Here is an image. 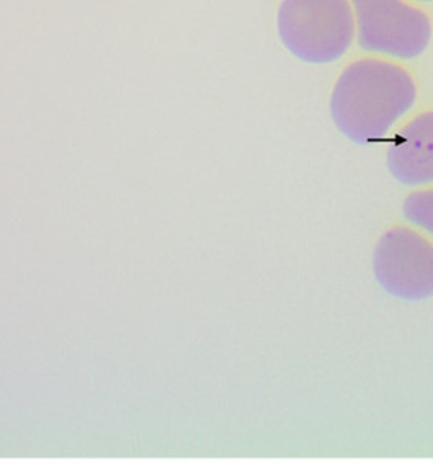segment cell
I'll return each mask as SVG.
<instances>
[{
  "instance_id": "obj_1",
  "label": "cell",
  "mask_w": 433,
  "mask_h": 464,
  "mask_svg": "<svg viewBox=\"0 0 433 464\" xmlns=\"http://www.w3.org/2000/svg\"><path fill=\"white\" fill-rule=\"evenodd\" d=\"M416 98V82L406 69L380 59H361L337 79L329 110L349 140L369 147L385 140Z\"/></svg>"
},
{
  "instance_id": "obj_2",
  "label": "cell",
  "mask_w": 433,
  "mask_h": 464,
  "mask_svg": "<svg viewBox=\"0 0 433 464\" xmlns=\"http://www.w3.org/2000/svg\"><path fill=\"white\" fill-rule=\"evenodd\" d=\"M277 33L290 54L308 64H329L344 56L355 38L351 0H284Z\"/></svg>"
},
{
  "instance_id": "obj_3",
  "label": "cell",
  "mask_w": 433,
  "mask_h": 464,
  "mask_svg": "<svg viewBox=\"0 0 433 464\" xmlns=\"http://www.w3.org/2000/svg\"><path fill=\"white\" fill-rule=\"evenodd\" d=\"M357 43L367 53L410 61L422 56L432 38V22L404 0H351Z\"/></svg>"
},
{
  "instance_id": "obj_4",
  "label": "cell",
  "mask_w": 433,
  "mask_h": 464,
  "mask_svg": "<svg viewBox=\"0 0 433 464\" xmlns=\"http://www.w3.org/2000/svg\"><path fill=\"white\" fill-rule=\"evenodd\" d=\"M373 269L390 295L404 302L433 296V245L420 233L404 227L388 230L378 241Z\"/></svg>"
},
{
  "instance_id": "obj_5",
  "label": "cell",
  "mask_w": 433,
  "mask_h": 464,
  "mask_svg": "<svg viewBox=\"0 0 433 464\" xmlns=\"http://www.w3.org/2000/svg\"><path fill=\"white\" fill-rule=\"evenodd\" d=\"M386 161L401 185H432L433 111L419 114L396 134Z\"/></svg>"
},
{
  "instance_id": "obj_6",
  "label": "cell",
  "mask_w": 433,
  "mask_h": 464,
  "mask_svg": "<svg viewBox=\"0 0 433 464\" xmlns=\"http://www.w3.org/2000/svg\"><path fill=\"white\" fill-rule=\"evenodd\" d=\"M404 217L433 237V189L410 194L404 200Z\"/></svg>"
},
{
  "instance_id": "obj_7",
  "label": "cell",
  "mask_w": 433,
  "mask_h": 464,
  "mask_svg": "<svg viewBox=\"0 0 433 464\" xmlns=\"http://www.w3.org/2000/svg\"><path fill=\"white\" fill-rule=\"evenodd\" d=\"M418 2H426V4H428V2H433V0H418Z\"/></svg>"
}]
</instances>
